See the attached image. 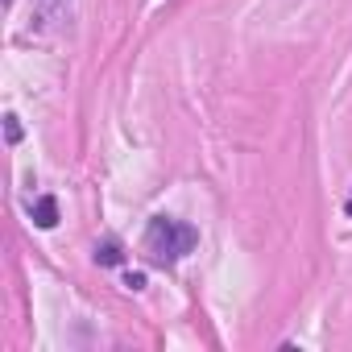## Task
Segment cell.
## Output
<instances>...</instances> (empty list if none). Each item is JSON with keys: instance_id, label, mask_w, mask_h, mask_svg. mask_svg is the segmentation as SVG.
Wrapping results in <instances>:
<instances>
[{"instance_id": "1", "label": "cell", "mask_w": 352, "mask_h": 352, "mask_svg": "<svg viewBox=\"0 0 352 352\" xmlns=\"http://www.w3.org/2000/svg\"><path fill=\"white\" fill-rule=\"evenodd\" d=\"M195 245H199V232L191 224H183V220H174V216H153L149 228H145V253L157 265L183 261Z\"/></svg>"}, {"instance_id": "2", "label": "cell", "mask_w": 352, "mask_h": 352, "mask_svg": "<svg viewBox=\"0 0 352 352\" xmlns=\"http://www.w3.org/2000/svg\"><path fill=\"white\" fill-rule=\"evenodd\" d=\"M34 224H38V228H54V224H58V204H54L50 195H42V199L34 204Z\"/></svg>"}, {"instance_id": "3", "label": "cell", "mask_w": 352, "mask_h": 352, "mask_svg": "<svg viewBox=\"0 0 352 352\" xmlns=\"http://www.w3.org/2000/svg\"><path fill=\"white\" fill-rule=\"evenodd\" d=\"M71 5H75V0H38V9H42L50 21H67V17H71Z\"/></svg>"}, {"instance_id": "4", "label": "cell", "mask_w": 352, "mask_h": 352, "mask_svg": "<svg viewBox=\"0 0 352 352\" xmlns=\"http://www.w3.org/2000/svg\"><path fill=\"white\" fill-rule=\"evenodd\" d=\"M120 257H124V253H120V245H116L112 236L96 245V261H100V265H120Z\"/></svg>"}, {"instance_id": "5", "label": "cell", "mask_w": 352, "mask_h": 352, "mask_svg": "<svg viewBox=\"0 0 352 352\" xmlns=\"http://www.w3.org/2000/svg\"><path fill=\"white\" fill-rule=\"evenodd\" d=\"M21 137V124H17V116H9V141H17Z\"/></svg>"}, {"instance_id": "6", "label": "cell", "mask_w": 352, "mask_h": 352, "mask_svg": "<svg viewBox=\"0 0 352 352\" xmlns=\"http://www.w3.org/2000/svg\"><path fill=\"white\" fill-rule=\"evenodd\" d=\"M348 212H352V204H348Z\"/></svg>"}]
</instances>
